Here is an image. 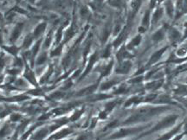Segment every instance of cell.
<instances>
[{"mask_svg": "<svg viewBox=\"0 0 187 140\" xmlns=\"http://www.w3.org/2000/svg\"><path fill=\"white\" fill-rule=\"evenodd\" d=\"M176 119H177L176 116H171V117H168V118L165 119L161 123H160L158 125V126H156L154 128V130H159V129H161V128H164V127H166V126H169L173 125L175 122Z\"/></svg>", "mask_w": 187, "mask_h": 140, "instance_id": "1", "label": "cell"}, {"mask_svg": "<svg viewBox=\"0 0 187 140\" xmlns=\"http://www.w3.org/2000/svg\"><path fill=\"white\" fill-rule=\"evenodd\" d=\"M181 138H182V136H179L178 138H176V139H175V140H179V139H181Z\"/></svg>", "mask_w": 187, "mask_h": 140, "instance_id": "15", "label": "cell"}, {"mask_svg": "<svg viewBox=\"0 0 187 140\" xmlns=\"http://www.w3.org/2000/svg\"><path fill=\"white\" fill-rule=\"evenodd\" d=\"M114 85V81H110V82H108V83H105L102 87H101V89H108V87H110L111 86Z\"/></svg>", "mask_w": 187, "mask_h": 140, "instance_id": "13", "label": "cell"}, {"mask_svg": "<svg viewBox=\"0 0 187 140\" xmlns=\"http://www.w3.org/2000/svg\"><path fill=\"white\" fill-rule=\"evenodd\" d=\"M138 131H140V129H127V130H121L120 132H118L117 134L114 135L112 138H121V137L128 135V134H130V133H134L135 132H138Z\"/></svg>", "mask_w": 187, "mask_h": 140, "instance_id": "2", "label": "cell"}, {"mask_svg": "<svg viewBox=\"0 0 187 140\" xmlns=\"http://www.w3.org/2000/svg\"><path fill=\"white\" fill-rule=\"evenodd\" d=\"M166 10H167V13L169 15V16H173V6L171 3H168L166 4Z\"/></svg>", "mask_w": 187, "mask_h": 140, "instance_id": "10", "label": "cell"}, {"mask_svg": "<svg viewBox=\"0 0 187 140\" xmlns=\"http://www.w3.org/2000/svg\"><path fill=\"white\" fill-rule=\"evenodd\" d=\"M165 50H166V48H162V49H160V50L155 52V53L153 55V56H152V58H151V60H150V61H149V64H153V63L156 62L157 61H159V60L160 59L161 55H163V53L165 52Z\"/></svg>", "mask_w": 187, "mask_h": 140, "instance_id": "3", "label": "cell"}, {"mask_svg": "<svg viewBox=\"0 0 187 140\" xmlns=\"http://www.w3.org/2000/svg\"><path fill=\"white\" fill-rule=\"evenodd\" d=\"M130 68H131V64H130V62L127 61V62H125L120 68H118L117 72H118V73L125 74V73H127V72L129 71Z\"/></svg>", "mask_w": 187, "mask_h": 140, "instance_id": "4", "label": "cell"}, {"mask_svg": "<svg viewBox=\"0 0 187 140\" xmlns=\"http://www.w3.org/2000/svg\"><path fill=\"white\" fill-rule=\"evenodd\" d=\"M163 37H164V31H163L162 29L157 31L156 33H154V34L153 35V40L154 42H159V41H160L161 39H163Z\"/></svg>", "mask_w": 187, "mask_h": 140, "instance_id": "6", "label": "cell"}, {"mask_svg": "<svg viewBox=\"0 0 187 140\" xmlns=\"http://www.w3.org/2000/svg\"><path fill=\"white\" fill-rule=\"evenodd\" d=\"M149 17H150V12L147 10L144 16V18H143V25L145 26H147L148 23H149Z\"/></svg>", "mask_w": 187, "mask_h": 140, "instance_id": "9", "label": "cell"}, {"mask_svg": "<svg viewBox=\"0 0 187 140\" xmlns=\"http://www.w3.org/2000/svg\"><path fill=\"white\" fill-rule=\"evenodd\" d=\"M162 14H163V10H162V9H158L155 12H154V14H153V23H157L160 19V17L162 16Z\"/></svg>", "mask_w": 187, "mask_h": 140, "instance_id": "5", "label": "cell"}, {"mask_svg": "<svg viewBox=\"0 0 187 140\" xmlns=\"http://www.w3.org/2000/svg\"><path fill=\"white\" fill-rule=\"evenodd\" d=\"M42 28H44V24H43V25H41V26H39V27L37 28V29L36 30L35 34H36V35H38L39 33H41V32L43 30V29H42Z\"/></svg>", "mask_w": 187, "mask_h": 140, "instance_id": "14", "label": "cell"}, {"mask_svg": "<svg viewBox=\"0 0 187 140\" xmlns=\"http://www.w3.org/2000/svg\"><path fill=\"white\" fill-rule=\"evenodd\" d=\"M140 40H141V36H136L133 41H132V45H134V46H136V45H138V44H140Z\"/></svg>", "mask_w": 187, "mask_h": 140, "instance_id": "11", "label": "cell"}, {"mask_svg": "<svg viewBox=\"0 0 187 140\" xmlns=\"http://www.w3.org/2000/svg\"><path fill=\"white\" fill-rule=\"evenodd\" d=\"M170 36H171L172 40L177 41V40H179V39L180 38L181 35H180V33H179L177 29H173V30L171 31V33H170Z\"/></svg>", "mask_w": 187, "mask_h": 140, "instance_id": "7", "label": "cell"}, {"mask_svg": "<svg viewBox=\"0 0 187 140\" xmlns=\"http://www.w3.org/2000/svg\"><path fill=\"white\" fill-rule=\"evenodd\" d=\"M179 126L178 127V128H176V129H174L173 132H171L170 133H168V134H166V135H164L161 139H160L159 140H167L169 139H171L172 137H173V135L176 132H178L179 131Z\"/></svg>", "mask_w": 187, "mask_h": 140, "instance_id": "8", "label": "cell"}, {"mask_svg": "<svg viewBox=\"0 0 187 140\" xmlns=\"http://www.w3.org/2000/svg\"><path fill=\"white\" fill-rule=\"evenodd\" d=\"M182 13H187V0H183Z\"/></svg>", "mask_w": 187, "mask_h": 140, "instance_id": "12", "label": "cell"}]
</instances>
